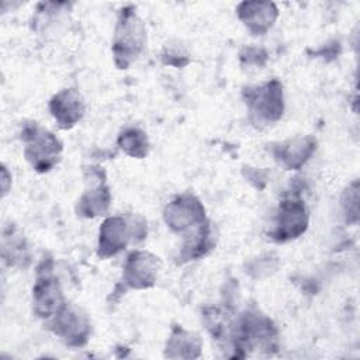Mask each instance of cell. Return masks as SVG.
I'll list each match as a JSON object with an SVG mask.
<instances>
[{
    "instance_id": "1",
    "label": "cell",
    "mask_w": 360,
    "mask_h": 360,
    "mask_svg": "<svg viewBox=\"0 0 360 360\" xmlns=\"http://www.w3.org/2000/svg\"><path fill=\"white\" fill-rule=\"evenodd\" d=\"M146 28L135 7H122L118 13L112 37L114 63L118 69H128L146 45Z\"/></svg>"
},
{
    "instance_id": "2",
    "label": "cell",
    "mask_w": 360,
    "mask_h": 360,
    "mask_svg": "<svg viewBox=\"0 0 360 360\" xmlns=\"http://www.w3.org/2000/svg\"><path fill=\"white\" fill-rule=\"evenodd\" d=\"M21 141L24 142V156L35 172L46 173L59 163L63 150L60 139L38 122L22 127Z\"/></svg>"
},
{
    "instance_id": "3",
    "label": "cell",
    "mask_w": 360,
    "mask_h": 360,
    "mask_svg": "<svg viewBox=\"0 0 360 360\" xmlns=\"http://www.w3.org/2000/svg\"><path fill=\"white\" fill-rule=\"evenodd\" d=\"M52 259H42L32 287V308L38 318L51 319L66 304L59 280L52 271Z\"/></svg>"
},
{
    "instance_id": "4",
    "label": "cell",
    "mask_w": 360,
    "mask_h": 360,
    "mask_svg": "<svg viewBox=\"0 0 360 360\" xmlns=\"http://www.w3.org/2000/svg\"><path fill=\"white\" fill-rule=\"evenodd\" d=\"M233 346L238 350H270L276 347V328L273 322L257 311L245 312L235 325Z\"/></svg>"
},
{
    "instance_id": "5",
    "label": "cell",
    "mask_w": 360,
    "mask_h": 360,
    "mask_svg": "<svg viewBox=\"0 0 360 360\" xmlns=\"http://www.w3.org/2000/svg\"><path fill=\"white\" fill-rule=\"evenodd\" d=\"M243 98L249 111L263 122H276L283 115V84L277 79L266 82L260 86L246 87L243 90Z\"/></svg>"
},
{
    "instance_id": "6",
    "label": "cell",
    "mask_w": 360,
    "mask_h": 360,
    "mask_svg": "<svg viewBox=\"0 0 360 360\" xmlns=\"http://www.w3.org/2000/svg\"><path fill=\"white\" fill-rule=\"evenodd\" d=\"M308 228V211L305 204L297 197L283 200L277 208L274 228L270 238L283 243L302 235Z\"/></svg>"
},
{
    "instance_id": "7",
    "label": "cell",
    "mask_w": 360,
    "mask_h": 360,
    "mask_svg": "<svg viewBox=\"0 0 360 360\" xmlns=\"http://www.w3.org/2000/svg\"><path fill=\"white\" fill-rule=\"evenodd\" d=\"M49 329L69 346H83L90 336L87 315L73 304H65L49 319Z\"/></svg>"
},
{
    "instance_id": "8",
    "label": "cell",
    "mask_w": 360,
    "mask_h": 360,
    "mask_svg": "<svg viewBox=\"0 0 360 360\" xmlns=\"http://www.w3.org/2000/svg\"><path fill=\"white\" fill-rule=\"evenodd\" d=\"M163 217L166 225L180 233L190 232L207 221L202 202L190 193L181 194L170 201L165 208Z\"/></svg>"
},
{
    "instance_id": "9",
    "label": "cell",
    "mask_w": 360,
    "mask_h": 360,
    "mask_svg": "<svg viewBox=\"0 0 360 360\" xmlns=\"http://www.w3.org/2000/svg\"><path fill=\"white\" fill-rule=\"evenodd\" d=\"M160 269L159 256L146 250H134L125 260L121 283L128 288H149L156 283Z\"/></svg>"
},
{
    "instance_id": "10",
    "label": "cell",
    "mask_w": 360,
    "mask_h": 360,
    "mask_svg": "<svg viewBox=\"0 0 360 360\" xmlns=\"http://www.w3.org/2000/svg\"><path fill=\"white\" fill-rule=\"evenodd\" d=\"M87 188L77 202V215L94 218L107 212L111 194L105 183V173L100 167H89L84 173Z\"/></svg>"
},
{
    "instance_id": "11",
    "label": "cell",
    "mask_w": 360,
    "mask_h": 360,
    "mask_svg": "<svg viewBox=\"0 0 360 360\" xmlns=\"http://www.w3.org/2000/svg\"><path fill=\"white\" fill-rule=\"evenodd\" d=\"M129 242H135L131 219L120 215L110 217L100 226L97 255L103 259L115 256L124 250Z\"/></svg>"
},
{
    "instance_id": "12",
    "label": "cell",
    "mask_w": 360,
    "mask_h": 360,
    "mask_svg": "<svg viewBox=\"0 0 360 360\" xmlns=\"http://www.w3.org/2000/svg\"><path fill=\"white\" fill-rule=\"evenodd\" d=\"M49 111L59 128L70 129L84 117V98L76 89H63L51 98Z\"/></svg>"
},
{
    "instance_id": "13",
    "label": "cell",
    "mask_w": 360,
    "mask_h": 360,
    "mask_svg": "<svg viewBox=\"0 0 360 360\" xmlns=\"http://www.w3.org/2000/svg\"><path fill=\"white\" fill-rule=\"evenodd\" d=\"M236 15L252 35H264L274 25L278 10L271 1H242Z\"/></svg>"
},
{
    "instance_id": "14",
    "label": "cell",
    "mask_w": 360,
    "mask_h": 360,
    "mask_svg": "<svg viewBox=\"0 0 360 360\" xmlns=\"http://www.w3.org/2000/svg\"><path fill=\"white\" fill-rule=\"evenodd\" d=\"M316 149L314 136H295L271 148L274 159L287 170H298Z\"/></svg>"
},
{
    "instance_id": "15",
    "label": "cell",
    "mask_w": 360,
    "mask_h": 360,
    "mask_svg": "<svg viewBox=\"0 0 360 360\" xmlns=\"http://www.w3.org/2000/svg\"><path fill=\"white\" fill-rule=\"evenodd\" d=\"M201 339L194 332L181 326H174L166 345V357L172 359H194L200 356Z\"/></svg>"
},
{
    "instance_id": "16",
    "label": "cell",
    "mask_w": 360,
    "mask_h": 360,
    "mask_svg": "<svg viewBox=\"0 0 360 360\" xmlns=\"http://www.w3.org/2000/svg\"><path fill=\"white\" fill-rule=\"evenodd\" d=\"M212 228L210 225V221H205L198 228L190 231V233L186 236L180 256L184 260L198 259L207 255L212 249Z\"/></svg>"
},
{
    "instance_id": "17",
    "label": "cell",
    "mask_w": 360,
    "mask_h": 360,
    "mask_svg": "<svg viewBox=\"0 0 360 360\" xmlns=\"http://www.w3.org/2000/svg\"><path fill=\"white\" fill-rule=\"evenodd\" d=\"M3 259L10 266H22L25 267L30 262L28 248L21 235L15 232V229H8V233L4 231L3 233Z\"/></svg>"
},
{
    "instance_id": "18",
    "label": "cell",
    "mask_w": 360,
    "mask_h": 360,
    "mask_svg": "<svg viewBox=\"0 0 360 360\" xmlns=\"http://www.w3.org/2000/svg\"><path fill=\"white\" fill-rule=\"evenodd\" d=\"M117 143L120 149L131 158L143 159L149 152L148 136L142 129L136 127H128L122 129L118 135Z\"/></svg>"
},
{
    "instance_id": "19",
    "label": "cell",
    "mask_w": 360,
    "mask_h": 360,
    "mask_svg": "<svg viewBox=\"0 0 360 360\" xmlns=\"http://www.w3.org/2000/svg\"><path fill=\"white\" fill-rule=\"evenodd\" d=\"M162 60L166 65L183 68L190 62L188 53L180 44H167L162 52Z\"/></svg>"
},
{
    "instance_id": "20",
    "label": "cell",
    "mask_w": 360,
    "mask_h": 360,
    "mask_svg": "<svg viewBox=\"0 0 360 360\" xmlns=\"http://www.w3.org/2000/svg\"><path fill=\"white\" fill-rule=\"evenodd\" d=\"M10 180H11V176L8 174L7 167L3 165V166H1V190H3V197L8 193L10 186H7V184H11Z\"/></svg>"
}]
</instances>
